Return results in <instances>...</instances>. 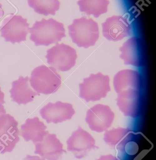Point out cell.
<instances>
[{"label":"cell","mask_w":156,"mask_h":160,"mask_svg":"<svg viewBox=\"0 0 156 160\" xmlns=\"http://www.w3.org/2000/svg\"><path fill=\"white\" fill-rule=\"evenodd\" d=\"M29 30L30 40L36 46L48 47L57 44L66 36L63 24L53 18L37 21Z\"/></svg>","instance_id":"obj_1"},{"label":"cell","mask_w":156,"mask_h":160,"mask_svg":"<svg viewBox=\"0 0 156 160\" xmlns=\"http://www.w3.org/2000/svg\"><path fill=\"white\" fill-rule=\"evenodd\" d=\"M153 144L141 132H130L117 146L120 160H141L153 149Z\"/></svg>","instance_id":"obj_2"},{"label":"cell","mask_w":156,"mask_h":160,"mask_svg":"<svg viewBox=\"0 0 156 160\" xmlns=\"http://www.w3.org/2000/svg\"><path fill=\"white\" fill-rule=\"evenodd\" d=\"M68 29L72 41L80 48H87L94 46L99 38L97 22L85 17L74 19Z\"/></svg>","instance_id":"obj_3"},{"label":"cell","mask_w":156,"mask_h":160,"mask_svg":"<svg viewBox=\"0 0 156 160\" xmlns=\"http://www.w3.org/2000/svg\"><path fill=\"white\" fill-rule=\"evenodd\" d=\"M30 84L36 92L49 95L56 92L62 83V78L53 67H38L31 73Z\"/></svg>","instance_id":"obj_4"},{"label":"cell","mask_w":156,"mask_h":160,"mask_svg":"<svg viewBox=\"0 0 156 160\" xmlns=\"http://www.w3.org/2000/svg\"><path fill=\"white\" fill-rule=\"evenodd\" d=\"M80 97L87 102L99 100L111 90L110 79L101 73L92 74L79 84Z\"/></svg>","instance_id":"obj_5"},{"label":"cell","mask_w":156,"mask_h":160,"mask_svg":"<svg viewBox=\"0 0 156 160\" xmlns=\"http://www.w3.org/2000/svg\"><path fill=\"white\" fill-rule=\"evenodd\" d=\"M29 24L22 16L10 14L6 17L0 26L1 36L6 42L20 43L26 40Z\"/></svg>","instance_id":"obj_6"},{"label":"cell","mask_w":156,"mask_h":160,"mask_svg":"<svg viewBox=\"0 0 156 160\" xmlns=\"http://www.w3.org/2000/svg\"><path fill=\"white\" fill-rule=\"evenodd\" d=\"M47 62L60 71H67L76 64L77 54L75 49L68 45L57 43L47 51Z\"/></svg>","instance_id":"obj_7"},{"label":"cell","mask_w":156,"mask_h":160,"mask_svg":"<svg viewBox=\"0 0 156 160\" xmlns=\"http://www.w3.org/2000/svg\"><path fill=\"white\" fill-rule=\"evenodd\" d=\"M18 123L9 114L0 116V154L11 152L19 142Z\"/></svg>","instance_id":"obj_8"},{"label":"cell","mask_w":156,"mask_h":160,"mask_svg":"<svg viewBox=\"0 0 156 160\" xmlns=\"http://www.w3.org/2000/svg\"><path fill=\"white\" fill-rule=\"evenodd\" d=\"M114 118V113L108 106L98 104L88 110L85 121L92 130L101 132L111 126Z\"/></svg>","instance_id":"obj_9"},{"label":"cell","mask_w":156,"mask_h":160,"mask_svg":"<svg viewBox=\"0 0 156 160\" xmlns=\"http://www.w3.org/2000/svg\"><path fill=\"white\" fill-rule=\"evenodd\" d=\"M67 149L75 158L82 159L87 156L92 149L98 148L95 141L89 132L78 127L67 141Z\"/></svg>","instance_id":"obj_10"},{"label":"cell","mask_w":156,"mask_h":160,"mask_svg":"<svg viewBox=\"0 0 156 160\" xmlns=\"http://www.w3.org/2000/svg\"><path fill=\"white\" fill-rule=\"evenodd\" d=\"M117 104L125 116L138 117L142 109L143 98L140 91L129 89L118 93Z\"/></svg>","instance_id":"obj_11"},{"label":"cell","mask_w":156,"mask_h":160,"mask_svg":"<svg viewBox=\"0 0 156 160\" xmlns=\"http://www.w3.org/2000/svg\"><path fill=\"white\" fill-rule=\"evenodd\" d=\"M102 26L103 36L111 41H119L131 34V25L127 19L122 16L108 18Z\"/></svg>","instance_id":"obj_12"},{"label":"cell","mask_w":156,"mask_h":160,"mask_svg":"<svg viewBox=\"0 0 156 160\" xmlns=\"http://www.w3.org/2000/svg\"><path fill=\"white\" fill-rule=\"evenodd\" d=\"M40 114L48 123L57 124L69 120L75 114L72 104L58 101L49 102L40 110Z\"/></svg>","instance_id":"obj_13"},{"label":"cell","mask_w":156,"mask_h":160,"mask_svg":"<svg viewBox=\"0 0 156 160\" xmlns=\"http://www.w3.org/2000/svg\"><path fill=\"white\" fill-rule=\"evenodd\" d=\"M35 145V154L45 160H59L63 152L66 153L63 149V144L55 134L48 132L42 141Z\"/></svg>","instance_id":"obj_14"},{"label":"cell","mask_w":156,"mask_h":160,"mask_svg":"<svg viewBox=\"0 0 156 160\" xmlns=\"http://www.w3.org/2000/svg\"><path fill=\"white\" fill-rule=\"evenodd\" d=\"M120 58L126 65L142 66L144 62V50L142 42L137 37L131 38L120 48Z\"/></svg>","instance_id":"obj_15"},{"label":"cell","mask_w":156,"mask_h":160,"mask_svg":"<svg viewBox=\"0 0 156 160\" xmlns=\"http://www.w3.org/2000/svg\"><path fill=\"white\" fill-rule=\"evenodd\" d=\"M141 76L138 71L131 69L121 70L114 76L113 86L117 93L129 89L140 90L141 88Z\"/></svg>","instance_id":"obj_16"},{"label":"cell","mask_w":156,"mask_h":160,"mask_svg":"<svg viewBox=\"0 0 156 160\" xmlns=\"http://www.w3.org/2000/svg\"><path fill=\"white\" fill-rule=\"evenodd\" d=\"M29 78L20 76L18 79L12 82V87L10 89V97L13 101L18 104H27L33 101L36 96H39L30 87Z\"/></svg>","instance_id":"obj_17"},{"label":"cell","mask_w":156,"mask_h":160,"mask_svg":"<svg viewBox=\"0 0 156 160\" xmlns=\"http://www.w3.org/2000/svg\"><path fill=\"white\" fill-rule=\"evenodd\" d=\"M47 128V126L40 121L38 117L28 118L21 127V135L25 141H32L35 144L42 141L49 132L46 131Z\"/></svg>","instance_id":"obj_18"},{"label":"cell","mask_w":156,"mask_h":160,"mask_svg":"<svg viewBox=\"0 0 156 160\" xmlns=\"http://www.w3.org/2000/svg\"><path fill=\"white\" fill-rule=\"evenodd\" d=\"M109 3L108 0H79L77 4L81 12L98 18L101 14L108 12Z\"/></svg>","instance_id":"obj_19"},{"label":"cell","mask_w":156,"mask_h":160,"mask_svg":"<svg viewBox=\"0 0 156 160\" xmlns=\"http://www.w3.org/2000/svg\"><path fill=\"white\" fill-rule=\"evenodd\" d=\"M28 3L35 12L46 16L55 15L60 6L59 0H28Z\"/></svg>","instance_id":"obj_20"},{"label":"cell","mask_w":156,"mask_h":160,"mask_svg":"<svg viewBox=\"0 0 156 160\" xmlns=\"http://www.w3.org/2000/svg\"><path fill=\"white\" fill-rule=\"evenodd\" d=\"M131 131L130 129L121 128L107 131L104 134V141L108 145L115 147Z\"/></svg>","instance_id":"obj_21"},{"label":"cell","mask_w":156,"mask_h":160,"mask_svg":"<svg viewBox=\"0 0 156 160\" xmlns=\"http://www.w3.org/2000/svg\"><path fill=\"white\" fill-rule=\"evenodd\" d=\"M97 160H119L116 157L112 155H103L100 156L99 159Z\"/></svg>","instance_id":"obj_22"},{"label":"cell","mask_w":156,"mask_h":160,"mask_svg":"<svg viewBox=\"0 0 156 160\" xmlns=\"http://www.w3.org/2000/svg\"><path fill=\"white\" fill-rule=\"evenodd\" d=\"M23 160H45L44 159L40 158L38 156H33L27 155Z\"/></svg>","instance_id":"obj_23"},{"label":"cell","mask_w":156,"mask_h":160,"mask_svg":"<svg viewBox=\"0 0 156 160\" xmlns=\"http://www.w3.org/2000/svg\"><path fill=\"white\" fill-rule=\"evenodd\" d=\"M4 101V94L1 90V88L0 87V103L2 104L5 103Z\"/></svg>","instance_id":"obj_24"},{"label":"cell","mask_w":156,"mask_h":160,"mask_svg":"<svg viewBox=\"0 0 156 160\" xmlns=\"http://www.w3.org/2000/svg\"><path fill=\"white\" fill-rule=\"evenodd\" d=\"M6 111L5 110L3 105L0 103V116L3 115L5 114Z\"/></svg>","instance_id":"obj_25"},{"label":"cell","mask_w":156,"mask_h":160,"mask_svg":"<svg viewBox=\"0 0 156 160\" xmlns=\"http://www.w3.org/2000/svg\"><path fill=\"white\" fill-rule=\"evenodd\" d=\"M4 15V11L3 10V8H2V5L0 3V19L2 18V17Z\"/></svg>","instance_id":"obj_26"}]
</instances>
